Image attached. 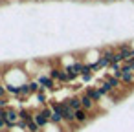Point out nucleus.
I'll use <instances>...</instances> for the list:
<instances>
[{"instance_id":"f257e3e1","label":"nucleus","mask_w":134,"mask_h":132,"mask_svg":"<svg viewBox=\"0 0 134 132\" xmlns=\"http://www.w3.org/2000/svg\"><path fill=\"white\" fill-rule=\"evenodd\" d=\"M37 83L41 84V88L42 90H57V88H61V84H57L50 75H39V79H37Z\"/></svg>"},{"instance_id":"f03ea898","label":"nucleus","mask_w":134,"mask_h":132,"mask_svg":"<svg viewBox=\"0 0 134 132\" xmlns=\"http://www.w3.org/2000/svg\"><path fill=\"white\" fill-rule=\"evenodd\" d=\"M79 97H81V106H83L86 112H90V114H96V112L99 110V108H97V103H96L94 99H90V97H88L85 92H83Z\"/></svg>"},{"instance_id":"7ed1b4c3","label":"nucleus","mask_w":134,"mask_h":132,"mask_svg":"<svg viewBox=\"0 0 134 132\" xmlns=\"http://www.w3.org/2000/svg\"><path fill=\"white\" fill-rule=\"evenodd\" d=\"M4 119H6V123H8V128H13L19 121H20V117H19V110L17 108H6V116H4Z\"/></svg>"},{"instance_id":"20e7f679","label":"nucleus","mask_w":134,"mask_h":132,"mask_svg":"<svg viewBox=\"0 0 134 132\" xmlns=\"http://www.w3.org/2000/svg\"><path fill=\"white\" fill-rule=\"evenodd\" d=\"M90 121V112H86L85 108L75 110V127H83Z\"/></svg>"},{"instance_id":"39448f33","label":"nucleus","mask_w":134,"mask_h":132,"mask_svg":"<svg viewBox=\"0 0 134 132\" xmlns=\"http://www.w3.org/2000/svg\"><path fill=\"white\" fill-rule=\"evenodd\" d=\"M85 94H86L90 99H94L96 103H99V101L105 97V95L99 92V88H97V86H86V88H85Z\"/></svg>"},{"instance_id":"423d86ee","label":"nucleus","mask_w":134,"mask_h":132,"mask_svg":"<svg viewBox=\"0 0 134 132\" xmlns=\"http://www.w3.org/2000/svg\"><path fill=\"white\" fill-rule=\"evenodd\" d=\"M61 103L68 105V106H70V108H74V110L83 108V106H81V97H79V95H68V97H64Z\"/></svg>"},{"instance_id":"0eeeda50","label":"nucleus","mask_w":134,"mask_h":132,"mask_svg":"<svg viewBox=\"0 0 134 132\" xmlns=\"http://www.w3.org/2000/svg\"><path fill=\"white\" fill-rule=\"evenodd\" d=\"M33 121H35L41 128H46V127L50 125V119H48L46 116H42L41 110H33Z\"/></svg>"},{"instance_id":"6e6552de","label":"nucleus","mask_w":134,"mask_h":132,"mask_svg":"<svg viewBox=\"0 0 134 132\" xmlns=\"http://www.w3.org/2000/svg\"><path fill=\"white\" fill-rule=\"evenodd\" d=\"M81 79L83 83H90L94 79V70H92V64H85L83 72H81Z\"/></svg>"},{"instance_id":"1a4fd4ad","label":"nucleus","mask_w":134,"mask_h":132,"mask_svg":"<svg viewBox=\"0 0 134 132\" xmlns=\"http://www.w3.org/2000/svg\"><path fill=\"white\" fill-rule=\"evenodd\" d=\"M97 88H99V92H101L103 95H112V94L116 92V90H114V88H112V86H110V84H108V83H107L105 79H103V81H99Z\"/></svg>"},{"instance_id":"9d476101","label":"nucleus","mask_w":134,"mask_h":132,"mask_svg":"<svg viewBox=\"0 0 134 132\" xmlns=\"http://www.w3.org/2000/svg\"><path fill=\"white\" fill-rule=\"evenodd\" d=\"M103 79H105V81H107V83H108V84H110L114 90H119V88L123 86V83H121L118 77H114V75H105Z\"/></svg>"},{"instance_id":"9b49d317","label":"nucleus","mask_w":134,"mask_h":132,"mask_svg":"<svg viewBox=\"0 0 134 132\" xmlns=\"http://www.w3.org/2000/svg\"><path fill=\"white\" fill-rule=\"evenodd\" d=\"M19 117H20V121H31L33 119V110H30V108H19Z\"/></svg>"},{"instance_id":"f8f14e48","label":"nucleus","mask_w":134,"mask_h":132,"mask_svg":"<svg viewBox=\"0 0 134 132\" xmlns=\"http://www.w3.org/2000/svg\"><path fill=\"white\" fill-rule=\"evenodd\" d=\"M26 132H42V128L31 119V121H28V127H26Z\"/></svg>"},{"instance_id":"ddd939ff","label":"nucleus","mask_w":134,"mask_h":132,"mask_svg":"<svg viewBox=\"0 0 134 132\" xmlns=\"http://www.w3.org/2000/svg\"><path fill=\"white\" fill-rule=\"evenodd\" d=\"M28 84H30V90H31V94H37V92L41 90V84H39L37 81H31V79H30V81H28Z\"/></svg>"},{"instance_id":"4468645a","label":"nucleus","mask_w":134,"mask_h":132,"mask_svg":"<svg viewBox=\"0 0 134 132\" xmlns=\"http://www.w3.org/2000/svg\"><path fill=\"white\" fill-rule=\"evenodd\" d=\"M59 70H61V68H50V73H48V75H50L53 81H57V79H59Z\"/></svg>"},{"instance_id":"2eb2a0df","label":"nucleus","mask_w":134,"mask_h":132,"mask_svg":"<svg viewBox=\"0 0 134 132\" xmlns=\"http://www.w3.org/2000/svg\"><path fill=\"white\" fill-rule=\"evenodd\" d=\"M8 95V90H6V84L4 83H0V99H4Z\"/></svg>"},{"instance_id":"dca6fc26","label":"nucleus","mask_w":134,"mask_h":132,"mask_svg":"<svg viewBox=\"0 0 134 132\" xmlns=\"http://www.w3.org/2000/svg\"><path fill=\"white\" fill-rule=\"evenodd\" d=\"M0 108H9V101H8V97L0 99Z\"/></svg>"},{"instance_id":"f3484780","label":"nucleus","mask_w":134,"mask_h":132,"mask_svg":"<svg viewBox=\"0 0 134 132\" xmlns=\"http://www.w3.org/2000/svg\"><path fill=\"white\" fill-rule=\"evenodd\" d=\"M129 66H130V72H134V61H129Z\"/></svg>"},{"instance_id":"a211bd4d","label":"nucleus","mask_w":134,"mask_h":132,"mask_svg":"<svg viewBox=\"0 0 134 132\" xmlns=\"http://www.w3.org/2000/svg\"><path fill=\"white\" fill-rule=\"evenodd\" d=\"M0 83H2V75H0Z\"/></svg>"}]
</instances>
